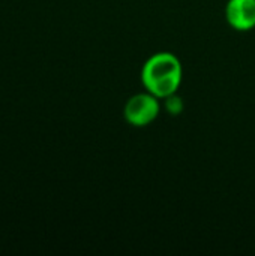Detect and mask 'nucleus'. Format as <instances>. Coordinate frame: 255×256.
Masks as SVG:
<instances>
[{
    "label": "nucleus",
    "instance_id": "3",
    "mask_svg": "<svg viewBox=\"0 0 255 256\" xmlns=\"http://www.w3.org/2000/svg\"><path fill=\"white\" fill-rule=\"evenodd\" d=\"M228 24L239 30L246 32L255 27V0H230L225 8Z\"/></svg>",
    "mask_w": 255,
    "mask_h": 256
},
{
    "label": "nucleus",
    "instance_id": "1",
    "mask_svg": "<svg viewBox=\"0 0 255 256\" xmlns=\"http://www.w3.org/2000/svg\"><path fill=\"white\" fill-rule=\"evenodd\" d=\"M141 81L149 93L165 99L174 94L182 82V64L176 56L158 52L144 63Z\"/></svg>",
    "mask_w": 255,
    "mask_h": 256
},
{
    "label": "nucleus",
    "instance_id": "2",
    "mask_svg": "<svg viewBox=\"0 0 255 256\" xmlns=\"http://www.w3.org/2000/svg\"><path fill=\"white\" fill-rule=\"evenodd\" d=\"M159 98L152 93H138L125 105V118L129 124L143 128L150 124L159 114Z\"/></svg>",
    "mask_w": 255,
    "mask_h": 256
},
{
    "label": "nucleus",
    "instance_id": "4",
    "mask_svg": "<svg viewBox=\"0 0 255 256\" xmlns=\"http://www.w3.org/2000/svg\"><path fill=\"white\" fill-rule=\"evenodd\" d=\"M165 108H167L171 114L176 116V114L182 112V110H183V102H182V99H180L179 96H176V93H174V94L165 98Z\"/></svg>",
    "mask_w": 255,
    "mask_h": 256
}]
</instances>
